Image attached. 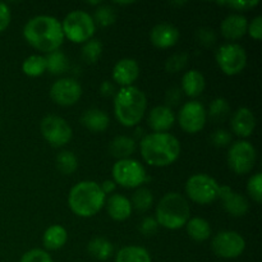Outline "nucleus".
<instances>
[{
    "label": "nucleus",
    "mask_w": 262,
    "mask_h": 262,
    "mask_svg": "<svg viewBox=\"0 0 262 262\" xmlns=\"http://www.w3.org/2000/svg\"><path fill=\"white\" fill-rule=\"evenodd\" d=\"M230 127L238 137H250L256 128V118L248 107H239L230 118Z\"/></svg>",
    "instance_id": "f3484780"
},
{
    "label": "nucleus",
    "mask_w": 262,
    "mask_h": 262,
    "mask_svg": "<svg viewBox=\"0 0 262 262\" xmlns=\"http://www.w3.org/2000/svg\"><path fill=\"white\" fill-rule=\"evenodd\" d=\"M82 96V87L76 79L60 78L54 82L50 89V97L55 104L61 106H72Z\"/></svg>",
    "instance_id": "4468645a"
},
{
    "label": "nucleus",
    "mask_w": 262,
    "mask_h": 262,
    "mask_svg": "<svg viewBox=\"0 0 262 262\" xmlns=\"http://www.w3.org/2000/svg\"><path fill=\"white\" fill-rule=\"evenodd\" d=\"M196 37L197 41H199L201 45L206 46V48H210V46H212L216 42V33H215V31L210 27L199 28L196 33Z\"/></svg>",
    "instance_id": "58836bf2"
},
{
    "label": "nucleus",
    "mask_w": 262,
    "mask_h": 262,
    "mask_svg": "<svg viewBox=\"0 0 262 262\" xmlns=\"http://www.w3.org/2000/svg\"><path fill=\"white\" fill-rule=\"evenodd\" d=\"M179 30L170 23H159L151 30V42L159 49H168L176 45L179 40Z\"/></svg>",
    "instance_id": "6ab92c4d"
},
{
    "label": "nucleus",
    "mask_w": 262,
    "mask_h": 262,
    "mask_svg": "<svg viewBox=\"0 0 262 262\" xmlns=\"http://www.w3.org/2000/svg\"><path fill=\"white\" fill-rule=\"evenodd\" d=\"M68 239V232L64 227L61 225H51L43 233L42 242L45 246L46 250L50 251H56L60 250L64 245L67 243Z\"/></svg>",
    "instance_id": "b1692460"
},
{
    "label": "nucleus",
    "mask_w": 262,
    "mask_h": 262,
    "mask_svg": "<svg viewBox=\"0 0 262 262\" xmlns=\"http://www.w3.org/2000/svg\"><path fill=\"white\" fill-rule=\"evenodd\" d=\"M100 92H101V95H104V96L106 97L112 96V95H114L115 92L114 84L109 81H104L101 83V86H100Z\"/></svg>",
    "instance_id": "49530a36"
},
{
    "label": "nucleus",
    "mask_w": 262,
    "mask_h": 262,
    "mask_svg": "<svg viewBox=\"0 0 262 262\" xmlns=\"http://www.w3.org/2000/svg\"><path fill=\"white\" fill-rule=\"evenodd\" d=\"M152 202H154L152 192H151L148 188H143V187H141V188H138L137 191L133 193L130 204H132L133 209H136L137 211L145 212L150 209Z\"/></svg>",
    "instance_id": "473e14b6"
},
{
    "label": "nucleus",
    "mask_w": 262,
    "mask_h": 262,
    "mask_svg": "<svg viewBox=\"0 0 262 262\" xmlns=\"http://www.w3.org/2000/svg\"><path fill=\"white\" fill-rule=\"evenodd\" d=\"M205 90V77L197 69L186 72L182 78V92L189 97H197Z\"/></svg>",
    "instance_id": "5701e85b"
},
{
    "label": "nucleus",
    "mask_w": 262,
    "mask_h": 262,
    "mask_svg": "<svg viewBox=\"0 0 262 262\" xmlns=\"http://www.w3.org/2000/svg\"><path fill=\"white\" fill-rule=\"evenodd\" d=\"M10 9L5 3L0 2V32L7 30V27L10 23Z\"/></svg>",
    "instance_id": "c03bdc74"
},
{
    "label": "nucleus",
    "mask_w": 262,
    "mask_h": 262,
    "mask_svg": "<svg viewBox=\"0 0 262 262\" xmlns=\"http://www.w3.org/2000/svg\"><path fill=\"white\" fill-rule=\"evenodd\" d=\"M19 262H54L51 256L49 255L46 251L40 250V248H35L28 252H26L22 256Z\"/></svg>",
    "instance_id": "4c0bfd02"
},
{
    "label": "nucleus",
    "mask_w": 262,
    "mask_h": 262,
    "mask_svg": "<svg viewBox=\"0 0 262 262\" xmlns=\"http://www.w3.org/2000/svg\"><path fill=\"white\" fill-rule=\"evenodd\" d=\"M147 107L146 95L136 86L122 87L115 94L114 113L120 124L135 127L142 120Z\"/></svg>",
    "instance_id": "7ed1b4c3"
},
{
    "label": "nucleus",
    "mask_w": 262,
    "mask_h": 262,
    "mask_svg": "<svg viewBox=\"0 0 262 262\" xmlns=\"http://www.w3.org/2000/svg\"><path fill=\"white\" fill-rule=\"evenodd\" d=\"M187 233L196 242H204L211 235V225L202 217H192L187 222Z\"/></svg>",
    "instance_id": "a878e982"
},
{
    "label": "nucleus",
    "mask_w": 262,
    "mask_h": 262,
    "mask_svg": "<svg viewBox=\"0 0 262 262\" xmlns=\"http://www.w3.org/2000/svg\"><path fill=\"white\" fill-rule=\"evenodd\" d=\"M248 35L251 36L255 40H260L262 37V17L261 15H257L252 19V22L248 23L247 27Z\"/></svg>",
    "instance_id": "37998d69"
},
{
    "label": "nucleus",
    "mask_w": 262,
    "mask_h": 262,
    "mask_svg": "<svg viewBox=\"0 0 262 262\" xmlns=\"http://www.w3.org/2000/svg\"><path fill=\"white\" fill-rule=\"evenodd\" d=\"M220 186L214 178L207 174H194L186 183L187 196L193 202L207 205L219 199Z\"/></svg>",
    "instance_id": "0eeeda50"
},
{
    "label": "nucleus",
    "mask_w": 262,
    "mask_h": 262,
    "mask_svg": "<svg viewBox=\"0 0 262 262\" xmlns=\"http://www.w3.org/2000/svg\"><path fill=\"white\" fill-rule=\"evenodd\" d=\"M107 214L112 219L117 220V222H123L127 220L132 214V204L129 200L125 196L119 193L112 194L106 202Z\"/></svg>",
    "instance_id": "412c9836"
},
{
    "label": "nucleus",
    "mask_w": 262,
    "mask_h": 262,
    "mask_svg": "<svg viewBox=\"0 0 262 262\" xmlns=\"http://www.w3.org/2000/svg\"><path fill=\"white\" fill-rule=\"evenodd\" d=\"M257 159L255 146L248 141H237L228 152V164L235 174H247L253 169Z\"/></svg>",
    "instance_id": "9d476101"
},
{
    "label": "nucleus",
    "mask_w": 262,
    "mask_h": 262,
    "mask_svg": "<svg viewBox=\"0 0 262 262\" xmlns=\"http://www.w3.org/2000/svg\"><path fill=\"white\" fill-rule=\"evenodd\" d=\"M41 133L54 147L66 146L72 140V128L66 119L58 115H46L41 120Z\"/></svg>",
    "instance_id": "9b49d317"
},
{
    "label": "nucleus",
    "mask_w": 262,
    "mask_h": 262,
    "mask_svg": "<svg viewBox=\"0 0 262 262\" xmlns=\"http://www.w3.org/2000/svg\"><path fill=\"white\" fill-rule=\"evenodd\" d=\"M215 147H227L232 142V133L227 129H216L210 137Z\"/></svg>",
    "instance_id": "ea45409f"
},
{
    "label": "nucleus",
    "mask_w": 262,
    "mask_h": 262,
    "mask_svg": "<svg viewBox=\"0 0 262 262\" xmlns=\"http://www.w3.org/2000/svg\"><path fill=\"white\" fill-rule=\"evenodd\" d=\"M81 122L91 132H104L110 124L109 115L104 110L96 109V107L86 110L82 114Z\"/></svg>",
    "instance_id": "4be33fe9"
},
{
    "label": "nucleus",
    "mask_w": 262,
    "mask_h": 262,
    "mask_svg": "<svg viewBox=\"0 0 262 262\" xmlns=\"http://www.w3.org/2000/svg\"><path fill=\"white\" fill-rule=\"evenodd\" d=\"M115 262H151V256L146 248L127 246L117 253Z\"/></svg>",
    "instance_id": "bb28decb"
},
{
    "label": "nucleus",
    "mask_w": 262,
    "mask_h": 262,
    "mask_svg": "<svg viewBox=\"0 0 262 262\" xmlns=\"http://www.w3.org/2000/svg\"><path fill=\"white\" fill-rule=\"evenodd\" d=\"M106 202V196L99 183L94 181H82L71 189L68 205L72 211L81 217L96 215Z\"/></svg>",
    "instance_id": "20e7f679"
},
{
    "label": "nucleus",
    "mask_w": 262,
    "mask_h": 262,
    "mask_svg": "<svg viewBox=\"0 0 262 262\" xmlns=\"http://www.w3.org/2000/svg\"><path fill=\"white\" fill-rule=\"evenodd\" d=\"M191 209L187 200L178 192H169L156 206V222L165 229L177 230L187 224Z\"/></svg>",
    "instance_id": "39448f33"
},
{
    "label": "nucleus",
    "mask_w": 262,
    "mask_h": 262,
    "mask_svg": "<svg viewBox=\"0 0 262 262\" xmlns=\"http://www.w3.org/2000/svg\"><path fill=\"white\" fill-rule=\"evenodd\" d=\"M55 164L58 170L61 174L66 176H71L78 168V160H77L76 155L72 151H61L56 155Z\"/></svg>",
    "instance_id": "7c9ffc66"
},
{
    "label": "nucleus",
    "mask_w": 262,
    "mask_h": 262,
    "mask_svg": "<svg viewBox=\"0 0 262 262\" xmlns=\"http://www.w3.org/2000/svg\"><path fill=\"white\" fill-rule=\"evenodd\" d=\"M92 18H94L95 25L97 23L101 27H107V26H112L115 22L117 13H115V9L112 5L100 4L97 9L95 10V14Z\"/></svg>",
    "instance_id": "f704fd0d"
},
{
    "label": "nucleus",
    "mask_w": 262,
    "mask_h": 262,
    "mask_svg": "<svg viewBox=\"0 0 262 262\" xmlns=\"http://www.w3.org/2000/svg\"><path fill=\"white\" fill-rule=\"evenodd\" d=\"M140 76V66L132 58H124L117 61L113 68V79L122 87L132 86Z\"/></svg>",
    "instance_id": "dca6fc26"
},
{
    "label": "nucleus",
    "mask_w": 262,
    "mask_h": 262,
    "mask_svg": "<svg viewBox=\"0 0 262 262\" xmlns=\"http://www.w3.org/2000/svg\"><path fill=\"white\" fill-rule=\"evenodd\" d=\"M23 37L36 50L53 53L59 50L64 41L61 22L51 15H36L23 27Z\"/></svg>",
    "instance_id": "f257e3e1"
},
{
    "label": "nucleus",
    "mask_w": 262,
    "mask_h": 262,
    "mask_svg": "<svg viewBox=\"0 0 262 262\" xmlns=\"http://www.w3.org/2000/svg\"><path fill=\"white\" fill-rule=\"evenodd\" d=\"M248 20L242 14H229L220 25L222 35L228 40H238L247 33Z\"/></svg>",
    "instance_id": "aec40b11"
},
{
    "label": "nucleus",
    "mask_w": 262,
    "mask_h": 262,
    "mask_svg": "<svg viewBox=\"0 0 262 262\" xmlns=\"http://www.w3.org/2000/svg\"><path fill=\"white\" fill-rule=\"evenodd\" d=\"M188 63V54L187 53H177L173 54L170 58L166 59L165 69L169 73H178L183 71Z\"/></svg>",
    "instance_id": "c9c22d12"
},
{
    "label": "nucleus",
    "mask_w": 262,
    "mask_h": 262,
    "mask_svg": "<svg viewBox=\"0 0 262 262\" xmlns=\"http://www.w3.org/2000/svg\"><path fill=\"white\" fill-rule=\"evenodd\" d=\"M46 60V69L51 74H63L68 69V58L61 50H55L53 53H49L48 56H45Z\"/></svg>",
    "instance_id": "c85d7f7f"
},
{
    "label": "nucleus",
    "mask_w": 262,
    "mask_h": 262,
    "mask_svg": "<svg viewBox=\"0 0 262 262\" xmlns=\"http://www.w3.org/2000/svg\"><path fill=\"white\" fill-rule=\"evenodd\" d=\"M87 251L95 260L106 261L113 255L114 247H113L112 242L107 241L106 238L96 237L90 241L89 246H87Z\"/></svg>",
    "instance_id": "cd10ccee"
},
{
    "label": "nucleus",
    "mask_w": 262,
    "mask_h": 262,
    "mask_svg": "<svg viewBox=\"0 0 262 262\" xmlns=\"http://www.w3.org/2000/svg\"><path fill=\"white\" fill-rule=\"evenodd\" d=\"M158 228H159V224L158 222H156L155 217L147 216L141 222L138 229H140V232L142 233L145 237H151V235H154L156 232H158Z\"/></svg>",
    "instance_id": "79ce46f5"
},
{
    "label": "nucleus",
    "mask_w": 262,
    "mask_h": 262,
    "mask_svg": "<svg viewBox=\"0 0 262 262\" xmlns=\"http://www.w3.org/2000/svg\"><path fill=\"white\" fill-rule=\"evenodd\" d=\"M229 102L225 99H223V97H216V99L211 101L209 112H206V114L207 117L211 120H214L215 123H223L228 117H229Z\"/></svg>",
    "instance_id": "c756f323"
},
{
    "label": "nucleus",
    "mask_w": 262,
    "mask_h": 262,
    "mask_svg": "<svg viewBox=\"0 0 262 262\" xmlns=\"http://www.w3.org/2000/svg\"><path fill=\"white\" fill-rule=\"evenodd\" d=\"M211 248L214 253L223 258H237L246 248V241L239 233L233 230L220 232L212 238Z\"/></svg>",
    "instance_id": "f8f14e48"
},
{
    "label": "nucleus",
    "mask_w": 262,
    "mask_h": 262,
    "mask_svg": "<svg viewBox=\"0 0 262 262\" xmlns=\"http://www.w3.org/2000/svg\"><path fill=\"white\" fill-rule=\"evenodd\" d=\"M23 73L30 77H38L46 72V60L42 55H31L23 61Z\"/></svg>",
    "instance_id": "2f4dec72"
},
{
    "label": "nucleus",
    "mask_w": 262,
    "mask_h": 262,
    "mask_svg": "<svg viewBox=\"0 0 262 262\" xmlns=\"http://www.w3.org/2000/svg\"><path fill=\"white\" fill-rule=\"evenodd\" d=\"M114 182L124 188H137L147 181V174L141 163L135 159L118 160L113 166Z\"/></svg>",
    "instance_id": "6e6552de"
},
{
    "label": "nucleus",
    "mask_w": 262,
    "mask_h": 262,
    "mask_svg": "<svg viewBox=\"0 0 262 262\" xmlns=\"http://www.w3.org/2000/svg\"><path fill=\"white\" fill-rule=\"evenodd\" d=\"M216 63L227 76L239 74L247 64V54L239 43H224L216 50Z\"/></svg>",
    "instance_id": "1a4fd4ad"
},
{
    "label": "nucleus",
    "mask_w": 262,
    "mask_h": 262,
    "mask_svg": "<svg viewBox=\"0 0 262 262\" xmlns=\"http://www.w3.org/2000/svg\"><path fill=\"white\" fill-rule=\"evenodd\" d=\"M82 59L89 64H95L102 54V43L97 38L86 41L82 46Z\"/></svg>",
    "instance_id": "72a5a7b5"
},
{
    "label": "nucleus",
    "mask_w": 262,
    "mask_h": 262,
    "mask_svg": "<svg viewBox=\"0 0 262 262\" xmlns=\"http://www.w3.org/2000/svg\"><path fill=\"white\" fill-rule=\"evenodd\" d=\"M100 187H101L102 192L105 193V196H106L107 193H112V192H114L115 187H117V183H115L114 181H105L104 183L100 184Z\"/></svg>",
    "instance_id": "de8ad7c7"
},
{
    "label": "nucleus",
    "mask_w": 262,
    "mask_h": 262,
    "mask_svg": "<svg viewBox=\"0 0 262 262\" xmlns=\"http://www.w3.org/2000/svg\"><path fill=\"white\" fill-rule=\"evenodd\" d=\"M217 4L225 5V7L232 8V9L238 10V12H242V10L253 9V8L260 4V2L258 0H243V2H219Z\"/></svg>",
    "instance_id": "a19ab883"
},
{
    "label": "nucleus",
    "mask_w": 262,
    "mask_h": 262,
    "mask_svg": "<svg viewBox=\"0 0 262 262\" xmlns=\"http://www.w3.org/2000/svg\"><path fill=\"white\" fill-rule=\"evenodd\" d=\"M219 199L223 201L225 211L232 216H245L250 209L247 199L243 194L233 191L229 186H222L219 189Z\"/></svg>",
    "instance_id": "2eb2a0df"
},
{
    "label": "nucleus",
    "mask_w": 262,
    "mask_h": 262,
    "mask_svg": "<svg viewBox=\"0 0 262 262\" xmlns=\"http://www.w3.org/2000/svg\"><path fill=\"white\" fill-rule=\"evenodd\" d=\"M64 37L74 43H84L94 36L96 25L92 15L83 10H73L68 13L61 22Z\"/></svg>",
    "instance_id": "423d86ee"
},
{
    "label": "nucleus",
    "mask_w": 262,
    "mask_h": 262,
    "mask_svg": "<svg viewBox=\"0 0 262 262\" xmlns=\"http://www.w3.org/2000/svg\"><path fill=\"white\" fill-rule=\"evenodd\" d=\"M109 151L118 160L129 159L130 155L136 151V142L129 136H117L110 142Z\"/></svg>",
    "instance_id": "393cba45"
},
{
    "label": "nucleus",
    "mask_w": 262,
    "mask_h": 262,
    "mask_svg": "<svg viewBox=\"0 0 262 262\" xmlns=\"http://www.w3.org/2000/svg\"><path fill=\"white\" fill-rule=\"evenodd\" d=\"M182 100V90L178 87H171L170 90H168L165 96L166 106H174V105L178 104Z\"/></svg>",
    "instance_id": "a18cd8bd"
},
{
    "label": "nucleus",
    "mask_w": 262,
    "mask_h": 262,
    "mask_svg": "<svg viewBox=\"0 0 262 262\" xmlns=\"http://www.w3.org/2000/svg\"><path fill=\"white\" fill-rule=\"evenodd\" d=\"M141 155L151 166H168L181 155V142L170 133H150L141 140Z\"/></svg>",
    "instance_id": "f03ea898"
},
{
    "label": "nucleus",
    "mask_w": 262,
    "mask_h": 262,
    "mask_svg": "<svg viewBox=\"0 0 262 262\" xmlns=\"http://www.w3.org/2000/svg\"><path fill=\"white\" fill-rule=\"evenodd\" d=\"M206 109L200 101H188L178 113V123L187 133H197L206 124Z\"/></svg>",
    "instance_id": "ddd939ff"
},
{
    "label": "nucleus",
    "mask_w": 262,
    "mask_h": 262,
    "mask_svg": "<svg viewBox=\"0 0 262 262\" xmlns=\"http://www.w3.org/2000/svg\"><path fill=\"white\" fill-rule=\"evenodd\" d=\"M247 191L248 194L255 200L256 202L262 201V174L261 173H256L248 179V184H247Z\"/></svg>",
    "instance_id": "e433bc0d"
},
{
    "label": "nucleus",
    "mask_w": 262,
    "mask_h": 262,
    "mask_svg": "<svg viewBox=\"0 0 262 262\" xmlns=\"http://www.w3.org/2000/svg\"><path fill=\"white\" fill-rule=\"evenodd\" d=\"M147 123L155 133H165L176 123V115H174L171 107L166 106V105H159L150 112Z\"/></svg>",
    "instance_id": "a211bd4d"
}]
</instances>
